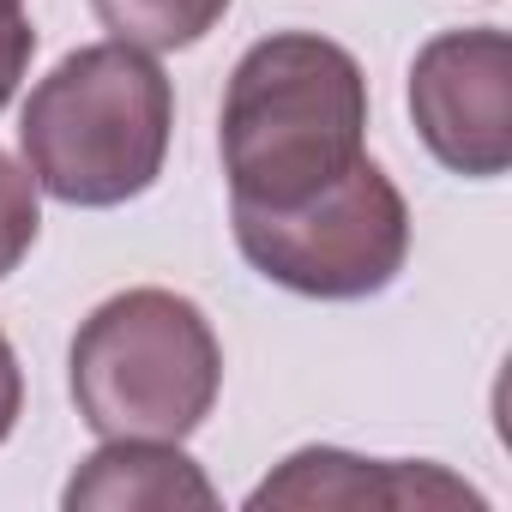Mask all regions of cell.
I'll return each mask as SVG.
<instances>
[{"instance_id": "obj_1", "label": "cell", "mask_w": 512, "mask_h": 512, "mask_svg": "<svg viewBox=\"0 0 512 512\" xmlns=\"http://www.w3.org/2000/svg\"><path fill=\"white\" fill-rule=\"evenodd\" d=\"M217 151L229 205L284 211L368 157V79L356 55L314 31H272L229 73Z\"/></svg>"}, {"instance_id": "obj_2", "label": "cell", "mask_w": 512, "mask_h": 512, "mask_svg": "<svg viewBox=\"0 0 512 512\" xmlns=\"http://www.w3.org/2000/svg\"><path fill=\"white\" fill-rule=\"evenodd\" d=\"M175 133V85L169 73L133 43H91L73 49L49 79H37L19 145L37 193L109 211L157 187Z\"/></svg>"}, {"instance_id": "obj_3", "label": "cell", "mask_w": 512, "mask_h": 512, "mask_svg": "<svg viewBox=\"0 0 512 512\" xmlns=\"http://www.w3.org/2000/svg\"><path fill=\"white\" fill-rule=\"evenodd\" d=\"M73 404L103 440H187L223 392V344L199 302L121 290L73 332Z\"/></svg>"}, {"instance_id": "obj_4", "label": "cell", "mask_w": 512, "mask_h": 512, "mask_svg": "<svg viewBox=\"0 0 512 512\" xmlns=\"http://www.w3.org/2000/svg\"><path fill=\"white\" fill-rule=\"evenodd\" d=\"M229 223L241 260L308 302L380 296L410 260V205L374 157H356L332 187L284 211L229 205Z\"/></svg>"}, {"instance_id": "obj_5", "label": "cell", "mask_w": 512, "mask_h": 512, "mask_svg": "<svg viewBox=\"0 0 512 512\" xmlns=\"http://www.w3.org/2000/svg\"><path fill=\"white\" fill-rule=\"evenodd\" d=\"M410 121L452 175L494 181L512 163V37L500 25L440 31L410 61Z\"/></svg>"}, {"instance_id": "obj_6", "label": "cell", "mask_w": 512, "mask_h": 512, "mask_svg": "<svg viewBox=\"0 0 512 512\" xmlns=\"http://www.w3.org/2000/svg\"><path fill=\"white\" fill-rule=\"evenodd\" d=\"M253 512L266 506H344V512H368V506H386V512H422V506H482V494L470 482H458L452 470L440 464H422V458H356L344 446H302L290 452L260 488L247 494Z\"/></svg>"}, {"instance_id": "obj_7", "label": "cell", "mask_w": 512, "mask_h": 512, "mask_svg": "<svg viewBox=\"0 0 512 512\" xmlns=\"http://www.w3.org/2000/svg\"><path fill=\"white\" fill-rule=\"evenodd\" d=\"M67 512H169V506H217L211 476L181 452V440H103V452H91L67 494Z\"/></svg>"}, {"instance_id": "obj_8", "label": "cell", "mask_w": 512, "mask_h": 512, "mask_svg": "<svg viewBox=\"0 0 512 512\" xmlns=\"http://www.w3.org/2000/svg\"><path fill=\"white\" fill-rule=\"evenodd\" d=\"M91 13L115 43L169 55V49H193L205 31H217L229 0H91Z\"/></svg>"}, {"instance_id": "obj_9", "label": "cell", "mask_w": 512, "mask_h": 512, "mask_svg": "<svg viewBox=\"0 0 512 512\" xmlns=\"http://www.w3.org/2000/svg\"><path fill=\"white\" fill-rule=\"evenodd\" d=\"M37 229H43L37 181H31V169H19L0 151V278H13L25 266V253L37 247Z\"/></svg>"}, {"instance_id": "obj_10", "label": "cell", "mask_w": 512, "mask_h": 512, "mask_svg": "<svg viewBox=\"0 0 512 512\" xmlns=\"http://www.w3.org/2000/svg\"><path fill=\"white\" fill-rule=\"evenodd\" d=\"M31 55H37V31H31V19L19 13V0H0V109H7L13 91L25 85Z\"/></svg>"}, {"instance_id": "obj_11", "label": "cell", "mask_w": 512, "mask_h": 512, "mask_svg": "<svg viewBox=\"0 0 512 512\" xmlns=\"http://www.w3.org/2000/svg\"><path fill=\"white\" fill-rule=\"evenodd\" d=\"M19 410H25V374H19V356H13L7 332H0V446L19 428Z\"/></svg>"}]
</instances>
